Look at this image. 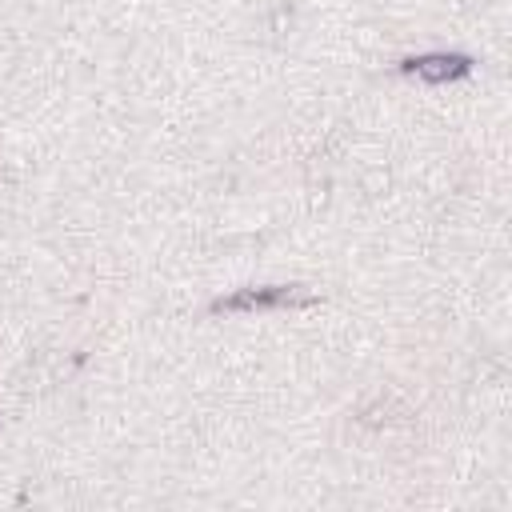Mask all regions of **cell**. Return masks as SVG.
Masks as SVG:
<instances>
[{
  "instance_id": "obj_1",
  "label": "cell",
  "mask_w": 512,
  "mask_h": 512,
  "mask_svg": "<svg viewBox=\"0 0 512 512\" xmlns=\"http://www.w3.org/2000/svg\"><path fill=\"white\" fill-rule=\"evenodd\" d=\"M308 300L312 296L300 284H264V288H240L232 296L212 300V312H272V308H292Z\"/></svg>"
},
{
  "instance_id": "obj_2",
  "label": "cell",
  "mask_w": 512,
  "mask_h": 512,
  "mask_svg": "<svg viewBox=\"0 0 512 512\" xmlns=\"http://www.w3.org/2000/svg\"><path fill=\"white\" fill-rule=\"evenodd\" d=\"M408 76H420L424 84H448L472 72V56L464 52H424V56H408L400 64Z\"/></svg>"
}]
</instances>
